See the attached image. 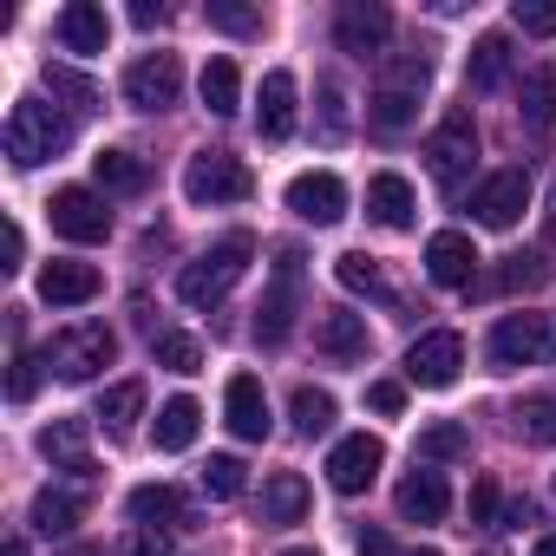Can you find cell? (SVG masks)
<instances>
[{
	"label": "cell",
	"mask_w": 556,
	"mask_h": 556,
	"mask_svg": "<svg viewBox=\"0 0 556 556\" xmlns=\"http://www.w3.org/2000/svg\"><path fill=\"white\" fill-rule=\"evenodd\" d=\"M249 255H255V236H249V229H229L216 249H203L197 262H184V275H177V295H184L190 308H216V302H223V295L242 282Z\"/></svg>",
	"instance_id": "1"
},
{
	"label": "cell",
	"mask_w": 556,
	"mask_h": 556,
	"mask_svg": "<svg viewBox=\"0 0 556 556\" xmlns=\"http://www.w3.org/2000/svg\"><path fill=\"white\" fill-rule=\"evenodd\" d=\"M8 157L21 164V170H34V164H47V157H60L66 144H73V118L60 112V105H47V99H21L14 112H8Z\"/></svg>",
	"instance_id": "2"
},
{
	"label": "cell",
	"mask_w": 556,
	"mask_h": 556,
	"mask_svg": "<svg viewBox=\"0 0 556 556\" xmlns=\"http://www.w3.org/2000/svg\"><path fill=\"white\" fill-rule=\"evenodd\" d=\"M118 361V334L105 328V321H73V328H60L53 341H47V367L60 374V380H99L105 367Z\"/></svg>",
	"instance_id": "3"
},
{
	"label": "cell",
	"mask_w": 556,
	"mask_h": 556,
	"mask_svg": "<svg viewBox=\"0 0 556 556\" xmlns=\"http://www.w3.org/2000/svg\"><path fill=\"white\" fill-rule=\"evenodd\" d=\"M484 354H491V367L497 374H517V367H549L556 361V321L549 315H504L497 328H491V341H484Z\"/></svg>",
	"instance_id": "4"
},
{
	"label": "cell",
	"mask_w": 556,
	"mask_h": 556,
	"mask_svg": "<svg viewBox=\"0 0 556 556\" xmlns=\"http://www.w3.org/2000/svg\"><path fill=\"white\" fill-rule=\"evenodd\" d=\"M302 249H275V275H268V295H262V308H255V341L262 348H282L289 341V328H295V315H302Z\"/></svg>",
	"instance_id": "5"
},
{
	"label": "cell",
	"mask_w": 556,
	"mask_h": 556,
	"mask_svg": "<svg viewBox=\"0 0 556 556\" xmlns=\"http://www.w3.org/2000/svg\"><path fill=\"white\" fill-rule=\"evenodd\" d=\"M471 164H478V125H471V112H445L439 131L426 138V170H432V184L445 197H458Z\"/></svg>",
	"instance_id": "6"
},
{
	"label": "cell",
	"mask_w": 556,
	"mask_h": 556,
	"mask_svg": "<svg viewBox=\"0 0 556 556\" xmlns=\"http://www.w3.org/2000/svg\"><path fill=\"white\" fill-rule=\"evenodd\" d=\"M255 190V177H249V164L242 157H229V151H197L190 164H184V197L190 203H242Z\"/></svg>",
	"instance_id": "7"
},
{
	"label": "cell",
	"mask_w": 556,
	"mask_h": 556,
	"mask_svg": "<svg viewBox=\"0 0 556 556\" xmlns=\"http://www.w3.org/2000/svg\"><path fill=\"white\" fill-rule=\"evenodd\" d=\"M47 216H53V229H60L66 242H105V236H112V210H105V197H99V190H86V184L53 190Z\"/></svg>",
	"instance_id": "8"
},
{
	"label": "cell",
	"mask_w": 556,
	"mask_h": 556,
	"mask_svg": "<svg viewBox=\"0 0 556 556\" xmlns=\"http://www.w3.org/2000/svg\"><path fill=\"white\" fill-rule=\"evenodd\" d=\"M387 40H393V14L380 0H348L334 14V47L354 53V60H387Z\"/></svg>",
	"instance_id": "9"
},
{
	"label": "cell",
	"mask_w": 556,
	"mask_h": 556,
	"mask_svg": "<svg viewBox=\"0 0 556 556\" xmlns=\"http://www.w3.org/2000/svg\"><path fill=\"white\" fill-rule=\"evenodd\" d=\"M177 92H184V66H177V53H144V60L125 66V99H131L138 112H170Z\"/></svg>",
	"instance_id": "10"
},
{
	"label": "cell",
	"mask_w": 556,
	"mask_h": 556,
	"mask_svg": "<svg viewBox=\"0 0 556 556\" xmlns=\"http://www.w3.org/2000/svg\"><path fill=\"white\" fill-rule=\"evenodd\" d=\"M458 367H465V341H458L452 328H432V334H419V341L406 348V380H413V387H452Z\"/></svg>",
	"instance_id": "11"
},
{
	"label": "cell",
	"mask_w": 556,
	"mask_h": 556,
	"mask_svg": "<svg viewBox=\"0 0 556 556\" xmlns=\"http://www.w3.org/2000/svg\"><path fill=\"white\" fill-rule=\"evenodd\" d=\"M380 465H387V445H380L374 432H354V439H341V445L328 452V484H334L341 497H361V491L380 478Z\"/></svg>",
	"instance_id": "12"
},
{
	"label": "cell",
	"mask_w": 556,
	"mask_h": 556,
	"mask_svg": "<svg viewBox=\"0 0 556 556\" xmlns=\"http://www.w3.org/2000/svg\"><path fill=\"white\" fill-rule=\"evenodd\" d=\"M289 210H295L302 223L328 229V223H341V216H348V184H341L334 170H302V177L289 184Z\"/></svg>",
	"instance_id": "13"
},
{
	"label": "cell",
	"mask_w": 556,
	"mask_h": 556,
	"mask_svg": "<svg viewBox=\"0 0 556 556\" xmlns=\"http://www.w3.org/2000/svg\"><path fill=\"white\" fill-rule=\"evenodd\" d=\"M523 203H530V177L510 164V170H491V177L478 184V197H471V216H478L484 229H510V223L523 216Z\"/></svg>",
	"instance_id": "14"
},
{
	"label": "cell",
	"mask_w": 556,
	"mask_h": 556,
	"mask_svg": "<svg viewBox=\"0 0 556 556\" xmlns=\"http://www.w3.org/2000/svg\"><path fill=\"white\" fill-rule=\"evenodd\" d=\"M426 275H432L439 289H478V249H471V236L465 229H439L426 242Z\"/></svg>",
	"instance_id": "15"
},
{
	"label": "cell",
	"mask_w": 556,
	"mask_h": 556,
	"mask_svg": "<svg viewBox=\"0 0 556 556\" xmlns=\"http://www.w3.org/2000/svg\"><path fill=\"white\" fill-rule=\"evenodd\" d=\"M393 504H400V517H406V523H439V517L452 510V491H445V471H439V465H413V471L400 478V491H393Z\"/></svg>",
	"instance_id": "16"
},
{
	"label": "cell",
	"mask_w": 556,
	"mask_h": 556,
	"mask_svg": "<svg viewBox=\"0 0 556 556\" xmlns=\"http://www.w3.org/2000/svg\"><path fill=\"white\" fill-rule=\"evenodd\" d=\"M315 348H321L334 367L367 361V315H354V308H321V315H315Z\"/></svg>",
	"instance_id": "17"
},
{
	"label": "cell",
	"mask_w": 556,
	"mask_h": 556,
	"mask_svg": "<svg viewBox=\"0 0 556 556\" xmlns=\"http://www.w3.org/2000/svg\"><path fill=\"white\" fill-rule=\"evenodd\" d=\"M223 413H229V432L249 439V445L268 439V426H275V419H268V393H262L255 374H236V380L223 387Z\"/></svg>",
	"instance_id": "18"
},
{
	"label": "cell",
	"mask_w": 556,
	"mask_h": 556,
	"mask_svg": "<svg viewBox=\"0 0 556 556\" xmlns=\"http://www.w3.org/2000/svg\"><path fill=\"white\" fill-rule=\"evenodd\" d=\"M53 34H60V47H66V53H105V40H112V21H105V8H99V0H73V8H60Z\"/></svg>",
	"instance_id": "19"
},
{
	"label": "cell",
	"mask_w": 556,
	"mask_h": 556,
	"mask_svg": "<svg viewBox=\"0 0 556 556\" xmlns=\"http://www.w3.org/2000/svg\"><path fill=\"white\" fill-rule=\"evenodd\" d=\"M99 295V268L92 262H47L40 268V302L53 308H86Z\"/></svg>",
	"instance_id": "20"
},
{
	"label": "cell",
	"mask_w": 556,
	"mask_h": 556,
	"mask_svg": "<svg viewBox=\"0 0 556 556\" xmlns=\"http://www.w3.org/2000/svg\"><path fill=\"white\" fill-rule=\"evenodd\" d=\"M86 517V484H47L34 497V530L40 536H73Z\"/></svg>",
	"instance_id": "21"
},
{
	"label": "cell",
	"mask_w": 556,
	"mask_h": 556,
	"mask_svg": "<svg viewBox=\"0 0 556 556\" xmlns=\"http://www.w3.org/2000/svg\"><path fill=\"white\" fill-rule=\"evenodd\" d=\"M255 131L268 144H282L295 131V73H268L262 79V105H255Z\"/></svg>",
	"instance_id": "22"
},
{
	"label": "cell",
	"mask_w": 556,
	"mask_h": 556,
	"mask_svg": "<svg viewBox=\"0 0 556 556\" xmlns=\"http://www.w3.org/2000/svg\"><path fill=\"white\" fill-rule=\"evenodd\" d=\"M308 517V478L302 471H275L268 484H262V523L268 530H289V523H302Z\"/></svg>",
	"instance_id": "23"
},
{
	"label": "cell",
	"mask_w": 556,
	"mask_h": 556,
	"mask_svg": "<svg viewBox=\"0 0 556 556\" xmlns=\"http://www.w3.org/2000/svg\"><path fill=\"white\" fill-rule=\"evenodd\" d=\"M367 216H374L380 229H413V216H419L413 184H406V177H393V170H380V177L367 184Z\"/></svg>",
	"instance_id": "24"
},
{
	"label": "cell",
	"mask_w": 556,
	"mask_h": 556,
	"mask_svg": "<svg viewBox=\"0 0 556 556\" xmlns=\"http://www.w3.org/2000/svg\"><path fill=\"white\" fill-rule=\"evenodd\" d=\"M99 419H105L112 439H131L138 419H144V380H118V387H105V393H99Z\"/></svg>",
	"instance_id": "25"
},
{
	"label": "cell",
	"mask_w": 556,
	"mask_h": 556,
	"mask_svg": "<svg viewBox=\"0 0 556 556\" xmlns=\"http://www.w3.org/2000/svg\"><path fill=\"white\" fill-rule=\"evenodd\" d=\"M465 79H471V92H497L510 79V40L504 34H484L471 47V60H465Z\"/></svg>",
	"instance_id": "26"
},
{
	"label": "cell",
	"mask_w": 556,
	"mask_h": 556,
	"mask_svg": "<svg viewBox=\"0 0 556 556\" xmlns=\"http://www.w3.org/2000/svg\"><path fill=\"white\" fill-rule=\"evenodd\" d=\"M92 177H99V190H118V197H138L151 184V170H144L138 151H99L92 157Z\"/></svg>",
	"instance_id": "27"
},
{
	"label": "cell",
	"mask_w": 556,
	"mask_h": 556,
	"mask_svg": "<svg viewBox=\"0 0 556 556\" xmlns=\"http://www.w3.org/2000/svg\"><path fill=\"white\" fill-rule=\"evenodd\" d=\"M197 400H164L157 406V426H151V439H157V452H190L197 445Z\"/></svg>",
	"instance_id": "28"
},
{
	"label": "cell",
	"mask_w": 556,
	"mask_h": 556,
	"mask_svg": "<svg viewBox=\"0 0 556 556\" xmlns=\"http://www.w3.org/2000/svg\"><path fill=\"white\" fill-rule=\"evenodd\" d=\"M40 452H47L53 465H66L73 478L92 471V458H86V419H53V426L40 432Z\"/></svg>",
	"instance_id": "29"
},
{
	"label": "cell",
	"mask_w": 556,
	"mask_h": 556,
	"mask_svg": "<svg viewBox=\"0 0 556 556\" xmlns=\"http://www.w3.org/2000/svg\"><path fill=\"white\" fill-rule=\"evenodd\" d=\"M510 432L523 445H556V393H530L510 406Z\"/></svg>",
	"instance_id": "30"
},
{
	"label": "cell",
	"mask_w": 556,
	"mask_h": 556,
	"mask_svg": "<svg viewBox=\"0 0 556 556\" xmlns=\"http://www.w3.org/2000/svg\"><path fill=\"white\" fill-rule=\"evenodd\" d=\"M131 523L170 530V523H184V497H177L170 484H138V491H131Z\"/></svg>",
	"instance_id": "31"
},
{
	"label": "cell",
	"mask_w": 556,
	"mask_h": 556,
	"mask_svg": "<svg viewBox=\"0 0 556 556\" xmlns=\"http://www.w3.org/2000/svg\"><path fill=\"white\" fill-rule=\"evenodd\" d=\"M517 112L530 125H556V66H530L517 86Z\"/></svg>",
	"instance_id": "32"
},
{
	"label": "cell",
	"mask_w": 556,
	"mask_h": 556,
	"mask_svg": "<svg viewBox=\"0 0 556 556\" xmlns=\"http://www.w3.org/2000/svg\"><path fill=\"white\" fill-rule=\"evenodd\" d=\"M334 275H341V289H348V295H367V302H393L387 275H380V262H374V255H361V249H354V255H341V262H334Z\"/></svg>",
	"instance_id": "33"
},
{
	"label": "cell",
	"mask_w": 556,
	"mask_h": 556,
	"mask_svg": "<svg viewBox=\"0 0 556 556\" xmlns=\"http://www.w3.org/2000/svg\"><path fill=\"white\" fill-rule=\"evenodd\" d=\"M203 105H210L216 118H229V112L242 105V73H236V60H210V66H203Z\"/></svg>",
	"instance_id": "34"
},
{
	"label": "cell",
	"mask_w": 556,
	"mask_h": 556,
	"mask_svg": "<svg viewBox=\"0 0 556 556\" xmlns=\"http://www.w3.org/2000/svg\"><path fill=\"white\" fill-rule=\"evenodd\" d=\"M367 118H374V131H406V125L419 118V92L374 86V99H367Z\"/></svg>",
	"instance_id": "35"
},
{
	"label": "cell",
	"mask_w": 556,
	"mask_h": 556,
	"mask_svg": "<svg viewBox=\"0 0 556 556\" xmlns=\"http://www.w3.org/2000/svg\"><path fill=\"white\" fill-rule=\"evenodd\" d=\"M289 419H295V432H302V439H321V432L334 426V393H321V387H295Z\"/></svg>",
	"instance_id": "36"
},
{
	"label": "cell",
	"mask_w": 556,
	"mask_h": 556,
	"mask_svg": "<svg viewBox=\"0 0 556 556\" xmlns=\"http://www.w3.org/2000/svg\"><path fill=\"white\" fill-rule=\"evenodd\" d=\"M465 452H471V432H465L458 419H439V426L419 432V458H426V465H452V458H465Z\"/></svg>",
	"instance_id": "37"
},
{
	"label": "cell",
	"mask_w": 556,
	"mask_h": 556,
	"mask_svg": "<svg viewBox=\"0 0 556 556\" xmlns=\"http://www.w3.org/2000/svg\"><path fill=\"white\" fill-rule=\"evenodd\" d=\"M426 79H432V60H426L419 47L380 60V86H393V92H426Z\"/></svg>",
	"instance_id": "38"
},
{
	"label": "cell",
	"mask_w": 556,
	"mask_h": 556,
	"mask_svg": "<svg viewBox=\"0 0 556 556\" xmlns=\"http://www.w3.org/2000/svg\"><path fill=\"white\" fill-rule=\"evenodd\" d=\"M47 92L66 99L73 112H99V105H105V92H99L86 73H73V66H47Z\"/></svg>",
	"instance_id": "39"
},
{
	"label": "cell",
	"mask_w": 556,
	"mask_h": 556,
	"mask_svg": "<svg viewBox=\"0 0 556 556\" xmlns=\"http://www.w3.org/2000/svg\"><path fill=\"white\" fill-rule=\"evenodd\" d=\"M543 275H549V268H543V255H504V268H497V275H484L478 289H484V295H491V289H543Z\"/></svg>",
	"instance_id": "40"
},
{
	"label": "cell",
	"mask_w": 556,
	"mask_h": 556,
	"mask_svg": "<svg viewBox=\"0 0 556 556\" xmlns=\"http://www.w3.org/2000/svg\"><path fill=\"white\" fill-rule=\"evenodd\" d=\"M151 354H157V367H170V374H197V367H203V341H197V334H157Z\"/></svg>",
	"instance_id": "41"
},
{
	"label": "cell",
	"mask_w": 556,
	"mask_h": 556,
	"mask_svg": "<svg viewBox=\"0 0 556 556\" xmlns=\"http://www.w3.org/2000/svg\"><path fill=\"white\" fill-rule=\"evenodd\" d=\"M242 484H249V465H242V458L216 452V458L203 465V497H242Z\"/></svg>",
	"instance_id": "42"
},
{
	"label": "cell",
	"mask_w": 556,
	"mask_h": 556,
	"mask_svg": "<svg viewBox=\"0 0 556 556\" xmlns=\"http://www.w3.org/2000/svg\"><path fill=\"white\" fill-rule=\"evenodd\" d=\"M210 27H223V34H236V40H249V34H262V8H242V0H210Z\"/></svg>",
	"instance_id": "43"
},
{
	"label": "cell",
	"mask_w": 556,
	"mask_h": 556,
	"mask_svg": "<svg viewBox=\"0 0 556 556\" xmlns=\"http://www.w3.org/2000/svg\"><path fill=\"white\" fill-rule=\"evenodd\" d=\"M40 367H47V354H27V348L14 354V374H8V400H14V406H27V400L40 393Z\"/></svg>",
	"instance_id": "44"
},
{
	"label": "cell",
	"mask_w": 556,
	"mask_h": 556,
	"mask_svg": "<svg viewBox=\"0 0 556 556\" xmlns=\"http://www.w3.org/2000/svg\"><path fill=\"white\" fill-rule=\"evenodd\" d=\"M510 21H517L523 34L549 40V34H556V0H510Z\"/></svg>",
	"instance_id": "45"
},
{
	"label": "cell",
	"mask_w": 556,
	"mask_h": 556,
	"mask_svg": "<svg viewBox=\"0 0 556 556\" xmlns=\"http://www.w3.org/2000/svg\"><path fill=\"white\" fill-rule=\"evenodd\" d=\"M112 556H170V543H164V530H151V523H131V530H125V543H118Z\"/></svg>",
	"instance_id": "46"
},
{
	"label": "cell",
	"mask_w": 556,
	"mask_h": 556,
	"mask_svg": "<svg viewBox=\"0 0 556 556\" xmlns=\"http://www.w3.org/2000/svg\"><path fill=\"white\" fill-rule=\"evenodd\" d=\"M465 510H471V523H478V530H491V523L504 517V510H497V484H491V478H478V484H471V504H465Z\"/></svg>",
	"instance_id": "47"
},
{
	"label": "cell",
	"mask_w": 556,
	"mask_h": 556,
	"mask_svg": "<svg viewBox=\"0 0 556 556\" xmlns=\"http://www.w3.org/2000/svg\"><path fill=\"white\" fill-rule=\"evenodd\" d=\"M367 406H374V413H400V406H406V387H400V380H374V387H367Z\"/></svg>",
	"instance_id": "48"
},
{
	"label": "cell",
	"mask_w": 556,
	"mask_h": 556,
	"mask_svg": "<svg viewBox=\"0 0 556 556\" xmlns=\"http://www.w3.org/2000/svg\"><path fill=\"white\" fill-rule=\"evenodd\" d=\"M354 549H361V556H400L387 530H361V543H354Z\"/></svg>",
	"instance_id": "49"
},
{
	"label": "cell",
	"mask_w": 556,
	"mask_h": 556,
	"mask_svg": "<svg viewBox=\"0 0 556 556\" xmlns=\"http://www.w3.org/2000/svg\"><path fill=\"white\" fill-rule=\"evenodd\" d=\"M164 21H170V8H151V0H138V8H131V27H144V34L164 27Z\"/></svg>",
	"instance_id": "50"
},
{
	"label": "cell",
	"mask_w": 556,
	"mask_h": 556,
	"mask_svg": "<svg viewBox=\"0 0 556 556\" xmlns=\"http://www.w3.org/2000/svg\"><path fill=\"white\" fill-rule=\"evenodd\" d=\"M21 262H27V236H21V223H8V262H0V268H8V275H14Z\"/></svg>",
	"instance_id": "51"
},
{
	"label": "cell",
	"mask_w": 556,
	"mask_h": 556,
	"mask_svg": "<svg viewBox=\"0 0 556 556\" xmlns=\"http://www.w3.org/2000/svg\"><path fill=\"white\" fill-rule=\"evenodd\" d=\"M543 229H549V242H556V184H549V197H543Z\"/></svg>",
	"instance_id": "52"
},
{
	"label": "cell",
	"mask_w": 556,
	"mask_h": 556,
	"mask_svg": "<svg viewBox=\"0 0 556 556\" xmlns=\"http://www.w3.org/2000/svg\"><path fill=\"white\" fill-rule=\"evenodd\" d=\"M530 556H556V536H536V549Z\"/></svg>",
	"instance_id": "53"
},
{
	"label": "cell",
	"mask_w": 556,
	"mask_h": 556,
	"mask_svg": "<svg viewBox=\"0 0 556 556\" xmlns=\"http://www.w3.org/2000/svg\"><path fill=\"white\" fill-rule=\"evenodd\" d=\"M0 556H27V543H21V536H14V543H8V549H0Z\"/></svg>",
	"instance_id": "54"
},
{
	"label": "cell",
	"mask_w": 556,
	"mask_h": 556,
	"mask_svg": "<svg viewBox=\"0 0 556 556\" xmlns=\"http://www.w3.org/2000/svg\"><path fill=\"white\" fill-rule=\"evenodd\" d=\"M66 556H105V549H86V543H73V549H66Z\"/></svg>",
	"instance_id": "55"
},
{
	"label": "cell",
	"mask_w": 556,
	"mask_h": 556,
	"mask_svg": "<svg viewBox=\"0 0 556 556\" xmlns=\"http://www.w3.org/2000/svg\"><path fill=\"white\" fill-rule=\"evenodd\" d=\"M282 556H315V549H282Z\"/></svg>",
	"instance_id": "56"
},
{
	"label": "cell",
	"mask_w": 556,
	"mask_h": 556,
	"mask_svg": "<svg viewBox=\"0 0 556 556\" xmlns=\"http://www.w3.org/2000/svg\"><path fill=\"white\" fill-rule=\"evenodd\" d=\"M413 556H439V549H413Z\"/></svg>",
	"instance_id": "57"
}]
</instances>
